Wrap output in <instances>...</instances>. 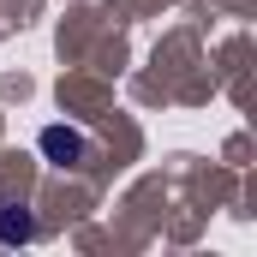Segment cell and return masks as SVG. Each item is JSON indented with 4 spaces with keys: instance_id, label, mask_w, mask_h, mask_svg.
Returning a JSON list of instances; mask_svg holds the SVG:
<instances>
[{
    "instance_id": "2",
    "label": "cell",
    "mask_w": 257,
    "mask_h": 257,
    "mask_svg": "<svg viewBox=\"0 0 257 257\" xmlns=\"http://www.w3.org/2000/svg\"><path fill=\"white\" fill-rule=\"evenodd\" d=\"M0 239H6V245L36 239V215H30L24 203H0Z\"/></svg>"
},
{
    "instance_id": "1",
    "label": "cell",
    "mask_w": 257,
    "mask_h": 257,
    "mask_svg": "<svg viewBox=\"0 0 257 257\" xmlns=\"http://www.w3.org/2000/svg\"><path fill=\"white\" fill-rule=\"evenodd\" d=\"M42 156L60 162V168H78V162L90 156V138L72 132V126H42Z\"/></svg>"
}]
</instances>
